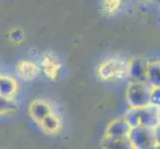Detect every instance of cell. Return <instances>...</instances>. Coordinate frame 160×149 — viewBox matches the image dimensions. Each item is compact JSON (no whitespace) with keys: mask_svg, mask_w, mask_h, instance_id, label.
Instances as JSON below:
<instances>
[{"mask_svg":"<svg viewBox=\"0 0 160 149\" xmlns=\"http://www.w3.org/2000/svg\"><path fill=\"white\" fill-rule=\"evenodd\" d=\"M17 103L14 99H7L2 97H0V113L10 112L17 109Z\"/></svg>","mask_w":160,"mask_h":149,"instance_id":"cell-12","label":"cell"},{"mask_svg":"<svg viewBox=\"0 0 160 149\" xmlns=\"http://www.w3.org/2000/svg\"><path fill=\"white\" fill-rule=\"evenodd\" d=\"M131 126L128 124L126 119L123 118H118L110 122L108 126L106 134L104 136L112 137V138H122V137H128L130 132Z\"/></svg>","mask_w":160,"mask_h":149,"instance_id":"cell-6","label":"cell"},{"mask_svg":"<svg viewBox=\"0 0 160 149\" xmlns=\"http://www.w3.org/2000/svg\"><path fill=\"white\" fill-rule=\"evenodd\" d=\"M40 123H41L42 128L46 132H49V133L57 132L61 126V121H60L59 117L53 113L48 115L46 118H44Z\"/></svg>","mask_w":160,"mask_h":149,"instance_id":"cell-11","label":"cell"},{"mask_svg":"<svg viewBox=\"0 0 160 149\" xmlns=\"http://www.w3.org/2000/svg\"><path fill=\"white\" fill-rule=\"evenodd\" d=\"M124 118L132 127H149L154 128L158 122V107L148 106L144 107L129 108Z\"/></svg>","mask_w":160,"mask_h":149,"instance_id":"cell-2","label":"cell"},{"mask_svg":"<svg viewBox=\"0 0 160 149\" xmlns=\"http://www.w3.org/2000/svg\"><path fill=\"white\" fill-rule=\"evenodd\" d=\"M16 91L17 85L12 78L0 75V97L7 99H14Z\"/></svg>","mask_w":160,"mask_h":149,"instance_id":"cell-7","label":"cell"},{"mask_svg":"<svg viewBox=\"0 0 160 149\" xmlns=\"http://www.w3.org/2000/svg\"><path fill=\"white\" fill-rule=\"evenodd\" d=\"M153 89L147 82H129L126 90V99L129 108L150 106Z\"/></svg>","mask_w":160,"mask_h":149,"instance_id":"cell-3","label":"cell"},{"mask_svg":"<svg viewBox=\"0 0 160 149\" xmlns=\"http://www.w3.org/2000/svg\"><path fill=\"white\" fill-rule=\"evenodd\" d=\"M130 60L123 57H112L98 66L97 74L103 81H115L128 78Z\"/></svg>","mask_w":160,"mask_h":149,"instance_id":"cell-1","label":"cell"},{"mask_svg":"<svg viewBox=\"0 0 160 149\" xmlns=\"http://www.w3.org/2000/svg\"><path fill=\"white\" fill-rule=\"evenodd\" d=\"M158 122L160 123V108H158Z\"/></svg>","mask_w":160,"mask_h":149,"instance_id":"cell-17","label":"cell"},{"mask_svg":"<svg viewBox=\"0 0 160 149\" xmlns=\"http://www.w3.org/2000/svg\"><path fill=\"white\" fill-rule=\"evenodd\" d=\"M31 114L34 119L38 120L39 122L46 118L48 115L51 114V108L49 104L42 101L34 102L31 106Z\"/></svg>","mask_w":160,"mask_h":149,"instance_id":"cell-10","label":"cell"},{"mask_svg":"<svg viewBox=\"0 0 160 149\" xmlns=\"http://www.w3.org/2000/svg\"><path fill=\"white\" fill-rule=\"evenodd\" d=\"M151 106L160 108V87L153 89L151 95Z\"/></svg>","mask_w":160,"mask_h":149,"instance_id":"cell-14","label":"cell"},{"mask_svg":"<svg viewBox=\"0 0 160 149\" xmlns=\"http://www.w3.org/2000/svg\"><path fill=\"white\" fill-rule=\"evenodd\" d=\"M147 65L148 62L142 58L130 60L128 76L130 82H147Z\"/></svg>","mask_w":160,"mask_h":149,"instance_id":"cell-5","label":"cell"},{"mask_svg":"<svg viewBox=\"0 0 160 149\" xmlns=\"http://www.w3.org/2000/svg\"><path fill=\"white\" fill-rule=\"evenodd\" d=\"M128 138L135 149H150L156 144L153 128L149 127H132Z\"/></svg>","mask_w":160,"mask_h":149,"instance_id":"cell-4","label":"cell"},{"mask_svg":"<svg viewBox=\"0 0 160 149\" xmlns=\"http://www.w3.org/2000/svg\"><path fill=\"white\" fill-rule=\"evenodd\" d=\"M147 82L154 89L160 87V61L148 62Z\"/></svg>","mask_w":160,"mask_h":149,"instance_id":"cell-9","label":"cell"},{"mask_svg":"<svg viewBox=\"0 0 160 149\" xmlns=\"http://www.w3.org/2000/svg\"><path fill=\"white\" fill-rule=\"evenodd\" d=\"M153 131H154V136H155V141L157 144L160 145V123L153 128Z\"/></svg>","mask_w":160,"mask_h":149,"instance_id":"cell-15","label":"cell"},{"mask_svg":"<svg viewBox=\"0 0 160 149\" xmlns=\"http://www.w3.org/2000/svg\"><path fill=\"white\" fill-rule=\"evenodd\" d=\"M103 149H135L128 137L122 138H112V137H103L102 140Z\"/></svg>","mask_w":160,"mask_h":149,"instance_id":"cell-8","label":"cell"},{"mask_svg":"<svg viewBox=\"0 0 160 149\" xmlns=\"http://www.w3.org/2000/svg\"><path fill=\"white\" fill-rule=\"evenodd\" d=\"M150 149H160V145L156 143V144H155V145H153Z\"/></svg>","mask_w":160,"mask_h":149,"instance_id":"cell-16","label":"cell"},{"mask_svg":"<svg viewBox=\"0 0 160 149\" xmlns=\"http://www.w3.org/2000/svg\"><path fill=\"white\" fill-rule=\"evenodd\" d=\"M119 5H120L119 1H106L103 3V7H104V10H106L107 12L113 13L118 9Z\"/></svg>","mask_w":160,"mask_h":149,"instance_id":"cell-13","label":"cell"}]
</instances>
